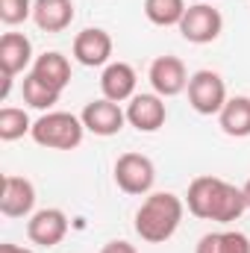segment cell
<instances>
[{"instance_id": "8", "label": "cell", "mask_w": 250, "mask_h": 253, "mask_svg": "<svg viewBox=\"0 0 250 253\" xmlns=\"http://www.w3.org/2000/svg\"><path fill=\"white\" fill-rule=\"evenodd\" d=\"M147 80L159 97H177L188 88V71L180 56H156L150 62Z\"/></svg>"}, {"instance_id": "20", "label": "cell", "mask_w": 250, "mask_h": 253, "mask_svg": "<svg viewBox=\"0 0 250 253\" xmlns=\"http://www.w3.org/2000/svg\"><path fill=\"white\" fill-rule=\"evenodd\" d=\"M21 94H24V103L33 106V109H39V112H50V109L59 103V91H53L50 85H44V83L36 80L33 74H24Z\"/></svg>"}, {"instance_id": "12", "label": "cell", "mask_w": 250, "mask_h": 253, "mask_svg": "<svg viewBox=\"0 0 250 253\" xmlns=\"http://www.w3.org/2000/svg\"><path fill=\"white\" fill-rule=\"evenodd\" d=\"M33 206H36V186L27 177L6 174L0 191V212L6 218H27L33 215Z\"/></svg>"}, {"instance_id": "18", "label": "cell", "mask_w": 250, "mask_h": 253, "mask_svg": "<svg viewBox=\"0 0 250 253\" xmlns=\"http://www.w3.org/2000/svg\"><path fill=\"white\" fill-rule=\"evenodd\" d=\"M194 253H250V239L239 230H221V233H206Z\"/></svg>"}, {"instance_id": "6", "label": "cell", "mask_w": 250, "mask_h": 253, "mask_svg": "<svg viewBox=\"0 0 250 253\" xmlns=\"http://www.w3.org/2000/svg\"><path fill=\"white\" fill-rule=\"evenodd\" d=\"M177 30H180V36L188 44H212L221 36V30H224V18H221V12L212 3L200 0V3H191L186 9V15H183Z\"/></svg>"}, {"instance_id": "4", "label": "cell", "mask_w": 250, "mask_h": 253, "mask_svg": "<svg viewBox=\"0 0 250 253\" xmlns=\"http://www.w3.org/2000/svg\"><path fill=\"white\" fill-rule=\"evenodd\" d=\"M186 91H188V106L197 115H218L224 109V103L230 100L224 77L218 71H209V68H200L188 77Z\"/></svg>"}, {"instance_id": "23", "label": "cell", "mask_w": 250, "mask_h": 253, "mask_svg": "<svg viewBox=\"0 0 250 253\" xmlns=\"http://www.w3.org/2000/svg\"><path fill=\"white\" fill-rule=\"evenodd\" d=\"M100 253H138V251H135L129 242H124V239H115V242H106Z\"/></svg>"}, {"instance_id": "3", "label": "cell", "mask_w": 250, "mask_h": 253, "mask_svg": "<svg viewBox=\"0 0 250 253\" xmlns=\"http://www.w3.org/2000/svg\"><path fill=\"white\" fill-rule=\"evenodd\" d=\"M33 141L47 150H77L83 144L85 124L80 115L71 112H44L39 121H33Z\"/></svg>"}, {"instance_id": "2", "label": "cell", "mask_w": 250, "mask_h": 253, "mask_svg": "<svg viewBox=\"0 0 250 253\" xmlns=\"http://www.w3.org/2000/svg\"><path fill=\"white\" fill-rule=\"evenodd\" d=\"M183 212L186 203L174 191H150L135 212V233L147 245H162L180 230Z\"/></svg>"}, {"instance_id": "24", "label": "cell", "mask_w": 250, "mask_h": 253, "mask_svg": "<svg viewBox=\"0 0 250 253\" xmlns=\"http://www.w3.org/2000/svg\"><path fill=\"white\" fill-rule=\"evenodd\" d=\"M0 253H36V251H30V248H21V245H12V242H6V245H0Z\"/></svg>"}, {"instance_id": "19", "label": "cell", "mask_w": 250, "mask_h": 253, "mask_svg": "<svg viewBox=\"0 0 250 253\" xmlns=\"http://www.w3.org/2000/svg\"><path fill=\"white\" fill-rule=\"evenodd\" d=\"M186 9V0H144V15L153 27H180Z\"/></svg>"}, {"instance_id": "14", "label": "cell", "mask_w": 250, "mask_h": 253, "mask_svg": "<svg viewBox=\"0 0 250 253\" xmlns=\"http://www.w3.org/2000/svg\"><path fill=\"white\" fill-rule=\"evenodd\" d=\"M33 62H36L33 59V42L24 33H3V39H0V71L6 77H18Z\"/></svg>"}, {"instance_id": "22", "label": "cell", "mask_w": 250, "mask_h": 253, "mask_svg": "<svg viewBox=\"0 0 250 253\" xmlns=\"http://www.w3.org/2000/svg\"><path fill=\"white\" fill-rule=\"evenodd\" d=\"M33 3L36 0H0V21L6 27H18L27 18H33Z\"/></svg>"}, {"instance_id": "9", "label": "cell", "mask_w": 250, "mask_h": 253, "mask_svg": "<svg viewBox=\"0 0 250 253\" xmlns=\"http://www.w3.org/2000/svg\"><path fill=\"white\" fill-rule=\"evenodd\" d=\"M74 59L85 68H106L112 59V36L100 27H88L74 36Z\"/></svg>"}, {"instance_id": "5", "label": "cell", "mask_w": 250, "mask_h": 253, "mask_svg": "<svg viewBox=\"0 0 250 253\" xmlns=\"http://www.w3.org/2000/svg\"><path fill=\"white\" fill-rule=\"evenodd\" d=\"M112 174H115L118 189L124 191V194H132V197L150 194L153 183H156V165L144 153H121L115 159Z\"/></svg>"}, {"instance_id": "25", "label": "cell", "mask_w": 250, "mask_h": 253, "mask_svg": "<svg viewBox=\"0 0 250 253\" xmlns=\"http://www.w3.org/2000/svg\"><path fill=\"white\" fill-rule=\"evenodd\" d=\"M242 191H245V200H248V209H250V180L242 186Z\"/></svg>"}, {"instance_id": "13", "label": "cell", "mask_w": 250, "mask_h": 253, "mask_svg": "<svg viewBox=\"0 0 250 253\" xmlns=\"http://www.w3.org/2000/svg\"><path fill=\"white\" fill-rule=\"evenodd\" d=\"M135 85H138V77H135V68L129 62H109L100 74V91L106 100H115V103L132 100Z\"/></svg>"}, {"instance_id": "21", "label": "cell", "mask_w": 250, "mask_h": 253, "mask_svg": "<svg viewBox=\"0 0 250 253\" xmlns=\"http://www.w3.org/2000/svg\"><path fill=\"white\" fill-rule=\"evenodd\" d=\"M27 132H33V121L24 109H15V106L0 109V141H18Z\"/></svg>"}, {"instance_id": "1", "label": "cell", "mask_w": 250, "mask_h": 253, "mask_svg": "<svg viewBox=\"0 0 250 253\" xmlns=\"http://www.w3.org/2000/svg\"><path fill=\"white\" fill-rule=\"evenodd\" d=\"M186 206L194 218L215 221V224H233L248 212L245 191L236 189L227 180H221V177H212V174L194 177L188 183Z\"/></svg>"}, {"instance_id": "16", "label": "cell", "mask_w": 250, "mask_h": 253, "mask_svg": "<svg viewBox=\"0 0 250 253\" xmlns=\"http://www.w3.org/2000/svg\"><path fill=\"white\" fill-rule=\"evenodd\" d=\"M33 21L42 33H62L74 21V3L71 0H36Z\"/></svg>"}, {"instance_id": "11", "label": "cell", "mask_w": 250, "mask_h": 253, "mask_svg": "<svg viewBox=\"0 0 250 253\" xmlns=\"http://www.w3.org/2000/svg\"><path fill=\"white\" fill-rule=\"evenodd\" d=\"M126 124L135 126L138 132H156L165 126L168 118V109H165V97H159L156 91L153 94H135L129 103H126Z\"/></svg>"}, {"instance_id": "15", "label": "cell", "mask_w": 250, "mask_h": 253, "mask_svg": "<svg viewBox=\"0 0 250 253\" xmlns=\"http://www.w3.org/2000/svg\"><path fill=\"white\" fill-rule=\"evenodd\" d=\"M30 74L36 80H42L44 85H50L53 91L62 94L65 88H68V83H71V62H68V56H62L59 50H47V53L36 56Z\"/></svg>"}, {"instance_id": "10", "label": "cell", "mask_w": 250, "mask_h": 253, "mask_svg": "<svg viewBox=\"0 0 250 253\" xmlns=\"http://www.w3.org/2000/svg\"><path fill=\"white\" fill-rule=\"evenodd\" d=\"M27 236L39 248H56L68 236V215L62 209H56V206L33 212L30 221H27Z\"/></svg>"}, {"instance_id": "7", "label": "cell", "mask_w": 250, "mask_h": 253, "mask_svg": "<svg viewBox=\"0 0 250 253\" xmlns=\"http://www.w3.org/2000/svg\"><path fill=\"white\" fill-rule=\"evenodd\" d=\"M85 132H94L100 138H109V135H118L126 124V112L121 109V103L115 100H106V97H97V100H88L85 109L80 112Z\"/></svg>"}, {"instance_id": "17", "label": "cell", "mask_w": 250, "mask_h": 253, "mask_svg": "<svg viewBox=\"0 0 250 253\" xmlns=\"http://www.w3.org/2000/svg\"><path fill=\"white\" fill-rule=\"evenodd\" d=\"M218 124L230 138H248L250 135V97L236 94L224 103V109L218 112Z\"/></svg>"}]
</instances>
